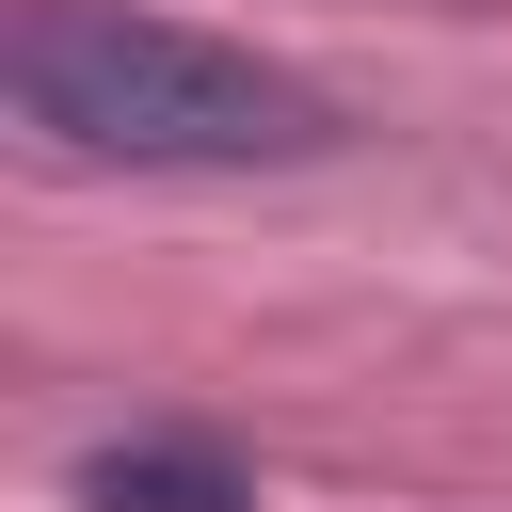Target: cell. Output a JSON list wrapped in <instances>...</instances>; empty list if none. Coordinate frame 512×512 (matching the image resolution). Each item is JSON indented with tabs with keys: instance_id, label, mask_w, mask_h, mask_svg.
Masks as SVG:
<instances>
[{
	"instance_id": "obj_1",
	"label": "cell",
	"mask_w": 512,
	"mask_h": 512,
	"mask_svg": "<svg viewBox=\"0 0 512 512\" xmlns=\"http://www.w3.org/2000/svg\"><path fill=\"white\" fill-rule=\"evenodd\" d=\"M0 96L48 160H96V176H288V160L352 144L304 64L192 32V16H144V0H16Z\"/></svg>"
},
{
	"instance_id": "obj_2",
	"label": "cell",
	"mask_w": 512,
	"mask_h": 512,
	"mask_svg": "<svg viewBox=\"0 0 512 512\" xmlns=\"http://www.w3.org/2000/svg\"><path fill=\"white\" fill-rule=\"evenodd\" d=\"M64 496L80 512H256V464L224 432H112V448H80Z\"/></svg>"
}]
</instances>
